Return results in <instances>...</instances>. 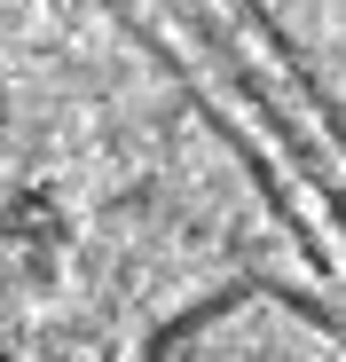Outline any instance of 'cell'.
Segmentation results:
<instances>
[]
</instances>
